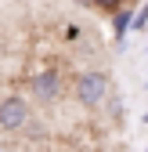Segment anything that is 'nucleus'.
<instances>
[{
	"label": "nucleus",
	"mask_w": 148,
	"mask_h": 152,
	"mask_svg": "<svg viewBox=\"0 0 148 152\" xmlns=\"http://www.w3.org/2000/svg\"><path fill=\"white\" fill-rule=\"evenodd\" d=\"M108 98V76L105 72H83L76 76V102L83 109H98Z\"/></svg>",
	"instance_id": "nucleus-1"
},
{
	"label": "nucleus",
	"mask_w": 148,
	"mask_h": 152,
	"mask_svg": "<svg viewBox=\"0 0 148 152\" xmlns=\"http://www.w3.org/2000/svg\"><path fill=\"white\" fill-rule=\"evenodd\" d=\"M29 120V102L18 98V94H11V98L0 102V130H7V134H18V130L25 127Z\"/></svg>",
	"instance_id": "nucleus-2"
},
{
	"label": "nucleus",
	"mask_w": 148,
	"mask_h": 152,
	"mask_svg": "<svg viewBox=\"0 0 148 152\" xmlns=\"http://www.w3.org/2000/svg\"><path fill=\"white\" fill-rule=\"evenodd\" d=\"M62 91H65V80H62L58 69H44V72L33 80V94H36L40 105H54V102L62 98Z\"/></svg>",
	"instance_id": "nucleus-3"
},
{
	"label": "nucleus",
	"mask_w": 148,
	"mask_h": 152,
	"mask_svg": "<svg viewBox=\"0 0 148 152\" xmlns=\"http://www.w3.org/2000/svg\"><path fill=\"white\" fill-rule=\"evenodd\" d=\"M130 26H134V15H130V7H126V11L119 7V11L112 15V29H116V36H119V40H123V33L130 29Z\"/></svg>",
	"instance_id": "nucleus-4"
},
{
	"label": "nucleus",
	"mask_w": 148,
	"mask_h": 152,
	"mask_svg": "<svg viewBox=\"0 0 148 152\" xmlns=\"http://www.w3.org/2000/svg\"><path fill=\"white\" fill-rule=\"evenodd\" d=\"M80 36H83V29H80L76 22H69V26L62 29V40H65V44H76V40H80Z\"/></svg>",
	"instance_id": "nucleus-5"
},
{
	"label": "nucleus",
	"mask_w": 148,
	"mask_h": 152,
	"mask_svg": "<svg viewBox=\"0 0 148 152\" xmlns=\"http://www.w3.org/2000/svg\"><path fill=\"white\" fill-rule=\"evenodd\" d=\"M90 7H101V11H119L123 0H90Z\"/></svg>",
	"instance_id": "nucleus-6"
},
{
	"label": "nucleus",
	"mask_w": 148,
	"mask_h": 152,
	"mask_svg": "<svg viewBox=\"0 0 148 152\" xmlns=\"http://www.w3.org/2000/svg\"><path fill=\"white\" fill-rule=\"evenodd\" d=\"M144 22H148V7H144V11H141L137 18H134V26H144Z\"/></svg>",
	"instance_id": "nucleus-7"
},
{
	"label": "nucleus",
	"mask_w": 148,
	"mask_h": 152,
	"mask_svg": "<svg viewBox=\"0 0 148 152\" xmlns=\"http://www.w3.org/2000/svg\"><path fill=\"white\" fill-rule=\"evenodd\" d=\"M0 54H4V36H0Z\"/></svg>",
	"instance_id": "nucleus-8"
}]
</instances>
